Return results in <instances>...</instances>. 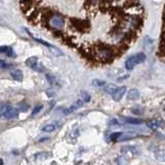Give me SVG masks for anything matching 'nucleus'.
Returning <instances> with one entry per match:
<instances>
[{"label": "nucleus", "mask_w": 165, "mask_h": 165, "mask_svg": "<svg viewBox=\"0 0 165 165\" xmlns=\"http://www.w3.org/2000/svg\"><path fill=\"white\" fill-rule=\"evenodd\" d=\"M48 139H50L49 137H43V138H41V139H39L38 141H39V143H43V141H46V140H48Z\"/></svg>", "instance_id": "bb28decb"}, {"label": "nucleus", "mask_w": 165, "mask_h": 165, "mask_svg": "<svg viewBox=\"0 0 165 165\" xmlns=\"http://www.w3.org/2000/svg\"><path fill=\"white\" fill-rule=\"evenodd\" d=\"M0 114H1L2 117L7 120L16 119L19 116V110L16 107H11L10 105H4L0 110Z\"/></svg>", "instance_id": "7ed1b4c3"}, {"label": "nucleus", "mask_w": 165, "mask_h": 165, "mask_svg": "<svg viewBox=\"0 0 165 165\" xmlns=\"http://www.w3.org/2000/svg\"><path fill=\"white\" fill-rule=\"evenodd\" d=\"M127 97H128V99H130V100H136V99H138L140 97V94H139V92H138V90L131 89L128 92Z\"/></svg>", "instance_id": "0eeeda50"}, {"label": "nucleus", "mask_w": 165, "mask_h": 165, "mask_svg": "<svg viewBox=\"0 0 165 165\" xmlns=\"http://www.w3.org/2000/svg\"><path fill=\"white\" fill-rule=\"evenodd\" d=\"M36 64H37V58L36 57H30V58H28L27 60H26V65L31 67L32 69L36 66Z\"/></svg>", "instance_id": "f8f14e48"}, {"label": "nucleus", "mask_w": 165, "mask_h": 165, "mask_svg": "<svg viewBox=\"0 0 165 165\" xmlns=\"http://www.w3.org/2000/svg\"><path fill=\"white\" fill-rule=\"evenodd\" d=\"M132 113L133 114H136V115H140V114H143V110H141L140 107H138V108H132Z\"/></svg>", "instance_id": "b1692460"}, {"label": "nucleus", "mask_w": 165, "mask_h": 165, "mask_svg": "<svg viewBox=\"0 0 165 165\" xmlns=\"http://www.w3.org/2000/svg\"><path fill=\"white\" fill-rule=\"evenodd\" d=\"M0 165H3V161H2L1 159H0Z\"/></svg>", "instance_id": "c85d7f7f"}, {"label": "nucleus", "mask_w": 165, "mask_h": 165, "mask_svg": "<svg viewBox=\"0 0 165 165\" xmlns=\"http://www.w3.org/2000/svg\"><path fill=\"white\" fill-rule=\"evenodd\" d=\"M122 135V132H115V133H113L111 135V140L113 141H118V139H119V137Z\"/></svg>", "instance_id": "aec40b11"}, {"label": "nucleus", "mask_w": 165, "mask_h": 165, "mask_svg": "<svg viewBox=\"0 0 165 165\" xmlns=\"http://www.w3.org/2000/svg\"><path fill=\"white\" fill-rule=\"evenodd\" d=\"M48 156H49V153L42 152V153H38V154H36L35 157H36V159H38V160H42V159L48 158Z\"/></svg>", "instance_id": "6ab92c4d"}, {"label": "nucleus", "mask_w": 165, "mask_h": 165, "mask_svg": "<svg viewBox=\"0 0 165 165\" xmlns=\"http://www.w3.org/2000/svg\"><path fill=\"white\" fill-rule=\"evenodd\" d=\"M81 96H82V100L84 102H89L90 100H91V96H90V94L86 92V91H82L81 92Z\"/></svg>", "instance_id": "dca6fc26"}, {"label": "nucleus", "mask_w": 165, "mask_h": 165, "mask_svg": "<svg viewBox=\"0 0 165 165\" xmlns=\"http://www.w3.org/2000/svg\"><path fill=\"white\" fill-rule=\"evenodd\" d=\"M82 104H84V101H82V99H78V101H76V102L74 103V104H72L70 107H68V108H67V110L64 111V113H65V114H70V113H72V111H74L75 110H78V107H82Z\"/></svg>", "instance_id": "39448f33"}, {"label": "nucleus", "mask_w": 165, "mask_h": 165, "mask_svg": "<svg viewBox=\"0 0 165 165\" xmlns=\"http://www.w3.org/2000/svg\"><path fill=\"white\" fill-rule=\"evenodd\" d=\"M122 120L124 122H126L127 124H131V125H139V124L143 123V121L140 119H135V118H122Z\"/></svg>", "instance_id": "6e6552de"}, {"label": "nucleus", "mask_w": 165, "mask_h": 165, "mask_svg": "<svg viewBox=\"0 0 165 165\" xmlns=\"http://www.w3.org/2000/svg\"><path fill=\"white\" fill-rule=\"evenodd\" d=\"M33 69H34V70H36V71H40V72H41V71H43V67L41 66L40 64H36V66H35Z\"/></svg>", "instance_id": "a878e982"}, {"label": "nucleus", "mask_w": 165, "mask_h": 165, "mask_svg": "<svg viewBox=\"0 0 165 165\" xmlns=\"http://www.w3.org/2000/svg\"><path fill=\"white\" fill-rule=\"evenodd\" d=\"M156 160L159 162H165V151H158L155 154Z\"/></svg>", "instance_id": "ddd939ff"}, {"label": "nucleus", "mask_w": 165, "mask_h": 165, "mask_svg": "<svg viewBox=\"0 0 165 165\" xmlns=\"http://www.w3.org/2000/svg\"><path fill=\"white\" fill-rule=\"evenodd\" d=\"M143 48L147 50V51H151L153 49V39L151 37H146L143 42Z\"/></svg>", "instance_id": "9b49d317"}, {"label": "nucleus", "mask_w": 165, "mask_h": 165, "mask_svg": "<svg viewBox=\"0 0 165 165\" xmlns=\"http://www.w3.org/2000/svg\"><path fill=\"white\" fill-rule=\"evenodd\" d=\"M46 81H48L50 84L52 85V86H56V85L58 84V82H57V78H56L53 74H51V73H46Z\"/></svg>", "instance_id": "4468645a"}, {"label": "nucleus", "mask_w": 165, "mask_h": 165, "mask_svg": "<svg viewBox=\"0 0 165 165\" xmlns=\"http://www.w3.org/2000/svg\"><path fill=\"white\" fill-rule=\"evenodd\" d=\"M55 125L53 124H49V125H46L45 127H42V131L43 132H52L55 130Z\"/></svg>", "instance_id": "f3484780"}, {"label": "nucleus", "mask_w": 165, "mask_h": 165, "mask_svg": "<svg viewBox=\"0 0 165 165\" xmlns=\"http://www.w3.org/2000/svg\"><path fill=\"white\" fill-rule=\"evenodd\" d=\"M147 125H148L149 128L153 129V130H156V129H158L161 126V122L159 120H151L149 121Z\"/></svg>", "instance_id": "9d476101"}, {"label": "nucleus", "mask_w": 165, "mask_h": 165, "mask_svg": "<svg viewBox=\"0 0 165 165\" xmlns=\"http://www.w3.org/2000/svg\"><path fill=\"white\" fill-rule=\"evenodd\" d=\"M117 124H118V121H117V120L111 121V125H117Z\"/></svg>", "instance_id": "cd10ccee"}, {"label": "nucleus", "mask_w": 165, "mask_h": 165, "mask_svg": "<svg viewBox=\"0 0 165 165\" xmlns=\"http://www.w3.org/2000/svg\"><path fill=\"white\" fill-rule=\"evenodd\" d=\"M41 110H42V105H36L32 111V116H36L38 113H40Z\"/></svg>", "instance_id": "412c9836"}, {"label": "nucleus", "mask_w": 165, "mask_h": 165, "mask_svg": "<svg viewBox=\"0 0 165 165\" xmlns=\"http://www.w3.org/2000/svg\"><path fill=\"white\" fill-rule=\"evenodd\" d=\"M19 110L22 111V113H25V111H27L29 110V105L27 104V103L22 102L19 104Z\"/></svg>", "instance_id": "a211bd4d"}, {"label": "nucleus", "mask_w": 165, "mask_h": 165, "mask_svg": "<svg viewBox=\"0 0 165 165\" xmlns=\"http://www.w3.org/2000/svg\"><path fill=\"white\" fill-rule=\"evenodd\" d=\"M10 75H11V78H13L14 79H16V81H18V82L23 81V72H22V70H20V69L13 70L10 73Z\"/></svg>", "instance_id": "423d86ee"}, {"label": "nucleus", "mask_w": 165, "mask_h": 165, "mask_svg": "<svg viewBox=\"0 0 165 165\" xmlns=\"http://www.w3.org/2000/svg\"><path fill=\"white\" fill-rule=\"evenodd\" d=\"M118 89V88L116 87V85H113V84H110V85H107V87H105V92L107 93H108V94H111V95H113V94L116 92V90Z\"/></svg>", "instance_id": "2eb2a0df"}, {"label": "nucleus", "mask_w": 165, "mask_h": 165, "mask_svg": "<svg viewBox=\"0 0 165 165\" xmlns=\"http://www.w3.org/2000/svg\"><path fill=\"white\" fill-rule=\"evenodd\" d=\"M0 53L1 54H5L10 57H13L14 56V50L10 48V46H0Z\"/></svg>", "instance_id": "1a4fd4ad"}, {"label": "nucleus", "mask_w": 165, "mask_h": 165, "mask_svg": "<svg viewBox=\"0 0 165 165\" xmlns=\"http://www.w3.org/2000/svg\"><path fill=\"white\" fill-rule=\"evenodd\" d=\"M126 90H127V88H126L125 86L118 88V89L116 90V92L113 94V99L115 100V101H120V100L122 99V97L125 95Z\"/></svg>", "instance_id": "20e7f679"}, {"label": "nucleus", "mask_w": 165, "mask_h": 165, "mask_svg": "<svg viewBox=\"0 0 165 165\" xmlns=\"http://www.w3.org/2000/svg\"><path fill=\"white\" fill-rule=\"evenodd\" d=\"M146 58L147 57L143 53H137V54L131 56V57L128 58L125 62V68L128 70L133 69L136 64H140L146 61Z\"/></svg>", "instance_id": "f03ea898"}, {"label": "nucleus", "mask_w": 165, "mask_h": 165, "mask_svg": "<svg viewBox=\"0 0 165 165\" xmlns=\"http://www.w3.org/2000/svg\"><path fill=\"white\" fill-rule=\"evenodd\" d=\"M7 63L4 60H1L0 59V68H7Z\"/></svg>", "instance_id": "393cba45"}, {"label": "nucleus", "mask_w": 165, "mask_h": 165, "mask_svg": "<svg viewBox=\"0 0 165 165\" xmlns=\"http://www.w3.org/2000/svg\"><path fill=\"white\" fill-rule=\"evenodd\" d=\"M164 111H165V105H164Z\"/></svg>", "instance_id": "c756f323"}, {"label": "nucleus", "mask_w": 165, "mask_h": 165, "mask_svg": "<svg viewBox=\"0 0 165 165\" xmlns=\"http://www.w3.org/2000/svg\"><path fill=\"white\" fill-rule=\"evenodd\" d=\"M93 85H94V86H96V87H103V86H105V82L99 81V79H94Z\"/></svg>", "instance_id": "4be33fe9"}, {"label": "nucleus", "mask_w": 165, "mask_h": 165, "mask_svg": "<svg viewBox=\"0 0 165 165\" xmlns=\"http://www.w3.org/2000/svg\"><path fill=\"white\" fill-rule=\"evenodd\" d=\"M46 13H48V14L46 16V24L56 31H58V32L61 31L64 27V24H65V22H64V17L62 16L60 13H58V11H55L54 13V11H50L46 10Z\"/></svg>", "instance_id": "f257e3e1"}, {"label": "nucleus", "mask_w": 165, "mask_h": 165, "mask_svg": "<svg viewBox=\"0 0 165 165\" xmlns=\"http://www.w3.org/2000/svg\"><path fill=\"white\" fill-rule=\"evenodd\" d=\"M51 51H52V53L53 54H55V55H57V56H62L63 55V53H62L60 50L59 49H57V48H55V46H51Z\"/></svg>", "instance_id": "5701e85b"}]
</instances>
